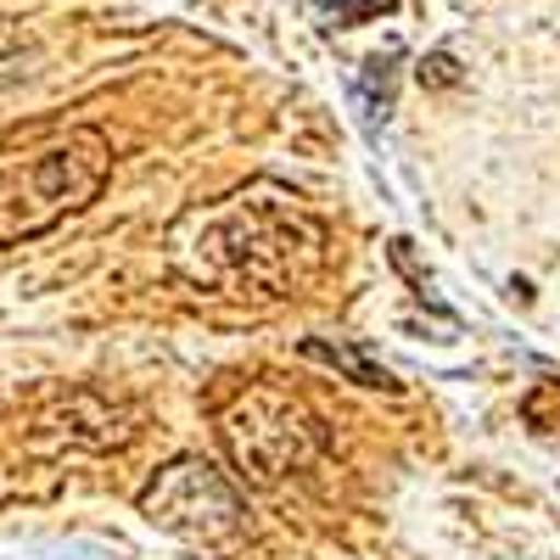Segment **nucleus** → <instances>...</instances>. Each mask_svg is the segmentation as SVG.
<instances>
[{"instance_id": "1", "label": "nucleus", "mask_w": 560, "mask_h": 560, "mask_svg": "<svg viewBox=\"0 0 560 560\" xmlns=\"http://www.w3.org/2000/svg\"><path fill=\"white\" fill-rule=\"evenodd\" d=\"M163 258L202 292L292 298L325 269V224L280 185H247L224 202L179 213Z\"/></svg>"}, {"instance_id": "2", "label": "nucleus", "mask_w": 560, "mask_h": 560, "mask_svg": "<svg viewBox=\"0 0 560 560\" xmlns=\"http://www.w3.org/2000/svg\"><path fill=\"white\" fill-rule=\"evenodd\" d=\"M113 179V147L102 129H68L28 158H0V247L45 236L68 213L90 208Z\"/></svg>"}, {"instance_id": "3", "label": "nucleus", "mask_w": 560, "mask_h": 560, "mask_svg": "<svg viewBox=\"0 0 560 560\" xmlns=\"http://www.w3.org/2000/svg\"><path fill=\"white\" fill-rule=\"evenodd\" d=\"M219 438H224L236 471L253 488H275V482L308 471L325 454V443H331L319 427V415L298 393L275 387V382H253L236 404H230L219 415Z\"/></svg>"}, {"instance_id": "4", "label": "nucleus", "mask_w": 560, "mask_h": 560, "mask_svg": "<svg viewBox=\"0 0 560 560\" xmlns=\"http://www.w3.org/2000/svg\"><path fill=\"white\" fill-rule=\"evenodd\" d=\"M140 516H147L152 527L174 533L179 544L191 549H236L247 538V504L236 493V482H230L219 465L185 454L174 465H163V471L147 482V493H140Z\"/></svg>"}, {"instance_id": "5", "label": "nucleus", "mask_w": 560, "mask_h": 560, "mask_svg": "<svg viewBox=\"0 0 560 560\" xmlns=\"http://www.w3.org/2000/svg\"><path fill=\"white\" fill-rule=\"evenodd\" d=\"M303 359H314V364H325V370H337V376H348L353 387H382V393H393L398 382L387 376V364H376L364 348H353V342H325V337H308L303 348H298Z\"/></svg>"}, {"instance_id": "6", "label": "nucleus", "mask_w": 560, "mask_h": 560, "mask_svg": "<svg viewBox=\"0 0 560 560\" xmlns=\"http://www.w3.org/2000/svg\"><path fill=\"white\" fill-rule=\"evenodd\" d=\"M415 79H420V90H454L465 79V68H459L454 51H427L415 62Z\"/></svg>"}, {"instance_id": "7", "label": "nucleus", "mask_w": 560, "mask_h": 560, "mask_svg": "<svg viewBox=\"0 0 560 560\" xmlns=\"http://www.w3.org/2000/svg\"><path fill=\"white\" fill-rule=\"evenodd\" d=\"M393 7H398V0H337L331 12H337L342 28H353V23H370V18H387Z\"/></svg>"}, {"instance_id": "8", "label": "nucleus", "mask_w": 560, "mask_h": 560, "mask_svg": "<svg viewBox=\"0 0 560 560\" xmlns=\"http://www.w3.org/2000/svg\"><path fill=\"white\" fill-rule=\"evenodd\" d=\"M393 264H398V269L409 275V287H420V298H427V269L415 264V253H409V242H404V236L393 242Z\"/></svg>"}, {"instance_id": "9", "label": "nucleus", "mask_w": 560, "mask_h": 560, "mask_svg": "<svg viewBox=\"0 0 560 560\" xmlns=\"http://www.w3.org/2000/svg\"><path fill=\"white\" fill-rule=\"evenodd\" d=\"M319 7H337V0H319Z\"/></svg>"}]
</instances>
